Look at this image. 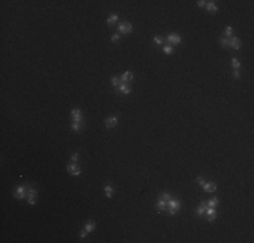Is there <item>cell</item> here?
I'll return each mask as SVG.
<instances>
[{"label": "cell", "instance_id": "obj_1", "mask_svg": "<svg viewBox=\"0 0 254 243\" xmlns=\"http://www.w3.org/2000/svg\"><path fill=\"white\" fill-rule=\"evenodd\" d=\"M181 208V201L176 199H170L168 201V207H166V212L170 215V216H174Z\"/></svg>", "mask_w": 254, "mask_h": 243}, {"label": "cell", "instance_id": "obj_2", "mask_svg": "<svg viewBox=\"0 0 254 243\" xmlns=\"http://www.w3.org/2000/svg\"><path fill=\"white\" fill-rule=\"evenodd\" d=\"M27 192H29L27 185H19V186H16V189L14 192V197L16 200H23L27 197Z\"/></svg>", "mask_w": 254, "mask_h": 243}, {"label": "cell", "instance_id": "obj_3", "mask_svg": "<svg viewBox=\"0 0 254 243\" xmlns=\"http://www.w3.org/2000/svg\"><path fill=\"white\" fill-rule=\"evenodd\" d=\"M118 30H119L120 35H126V34H131L133 32V24L130 22H120L118 24Z\"/></svg>", "mask_w": 254, "mask_h": 243}, {"label": "cell", "instance_id": "obj_4", "mask_svg": "<svg viewBox=\"0 0 254 243\" xmlns=\"http://www.w3.org/2000/svg\"><path fill=\"white\" fill-rule=\"evenodd\" d=\"M66 170H68V173H69V174H72V176H76V177L81 174V167H80L79 165L76 164V162H72V164L68 165Z\"/></svg>", "mask_w": 254, "mask_h": 243}, {"label": "cell", "instance_id": "obj_5", "mask_svg": "<svg viewBox=\"0 0 254 243\" xmlns=\"http://www.w3.org/2000/svg\"><path fill=\"white\" fill-rule=\"evenodd\" d=\"M165 39H166V42L169 45H180L181 41H183L181 37L178 35V34H176V32H170V34H168Z\"/></svg>", "mask_w": 254, "mask_h": 243}, {"label": "cell", "instance_id": "obj_6", "mask_svg": "<svg viewBox=\"0 0 254 243\" xmlns=\"http://www.w3.org/2000/svg\"><path fill=\"white\" fill-rule=\"evenodd\" d=\"M227 47H231L234 50H241V39L238 37H231V38H228Z\"/></svg>", "mask_w": 254, "mask_h": 243}, {"label": "cell", "instance_id": "obj_7", "mask_svg": "<svg viewBox=\"0 0 254 243\" xmlns=\"http://www.w3.org/2000/svg\"><path fill=\"white\" fill-rule=\"evenodd\" d=\"M37 195H38V190L35 188H30L29 192H27V201L30 205H34L37 203Z\"/></svg>", "mask_w": 254, "mask_h": 243}, {"label": "cell", "instance_id": "obj_8", "mask_svg": "<svg viewBox=\"0 0 254 243\" xmlns=\"http://www.w3.org/2000/svg\"><path fill=\"white\" fill-rule=\"evenodd\" d=\"M70 116H72V122H76V123H82V114H81V109L73 108L72 111H70Z\"/></svg>", "mask_w": 254, "mask_h": 243}, {"label": "cell", "instance_id": "obj_9", "mask_svg": "<svg viewBox=\"0 0 254 243\" xmlns=\"http://www.w3.org/2000/svg\"><path fill=\"white\" fill-rule=\"evenodd\" d=\"M116 92H119V93H122V95H130L131 93V87H130L127 82H122V84L116 88Z\"/></svg>", "mask_w": 254, "mask_h": 243}, {"label": "cell", "instance_id": "obj_10", "mask_svg": "<svg viewBox=\"0 0 254 243\" xmlns=\"http://www.w3.org/2000/svg\"><path fill=\"white\" fill-rule=\"evenodd\" d=\"M116 124H118V116L107 117V119L104 120V126L107 127V128H114V127H116Z\"/></svg>", "mask_w": 254, "mask_h": 243}, {"label": "cell", "instance_id": "obj_11", "mask_svg": "<svg viewBox=\"0 0 254 243\" xmlns=\"http://www.w3.org/2000/svg\"><path fill=\"white\" fill-rule=\"evenodd\" d=\"M203 190H205V192H208V193H212V192H215L216 190V184L214 181H210V182H204V184L202 185Z\"/></svg>", "mask_w": 254, "mask_h": 243}, {"label": "cell", "instance_id": "obj_12", "mask_svg": "<svg viewBox=\"0 0 254 243\" xmlns=\"http://www.w3.org/2000/svg\"><path fill=\"white\" fill-rule=\"evenodd\" d=\"M166 207H168V201H165V200H162V199L158 197L157 203H155V208H157V211L158 212H164V211H166Z\"/></svg>", "mask_w": 254, "mask_h": 243}, {"label": "cell", "instance_id": "obj_13", "mask_svg": "<svg viewBox=\"0 0 254 243\" xmlns=\"http://www.w3.org/2000/svg\"><path fill=\"white\" fill-rule=\"evenodd\" d=\"M205 215H207V220H208V222H214V220L216 219V209H215V208L207 207V209H205Z\"/></svg>", "mask_w": 254, "mask_h": 243}, {"label": "cell", "instance_id": "obj_14", "mask_svg": "<svg viewBox=\"0 0 254 243\" xmlns=\"http://www.w3.org/2000/svg\"><path fill=\"white\" fill-rule=\"evenodd\" d=\"M207 201H204V200H203L202 203H200V204H199V207L196 208V215H197V216H203V215L205 214V209H207Z\"/></svg>", "mask_w": 254, "mask_h": 243}, {"label": "cell", "instance_id": "obj_15", "mask_svg": "<svg viewBox=\"0 0 254 243\" xmlns=\"http://www.w3.org/2000/svg\"><path fill=\"white\" fill-rule=\"evenodd\" d=\"M133 77H134V74H133L131 72H124V73L120 76V81L122 82H130V81H133Z\"/></svg>", "mask_w": 254, "mask_h": 243}, {"label": "cell", "instance_id": "obj_16", "mask_svg": "<svg viewBox=\"0 0 254 243\" xmlns=\"http://www.w3.org/2000/svg\"><path fill=\"white\" fill-rule=\"evenodd\" d=\"M205 10H207L208 12H211V14H215V12L218 11V7H216L215 1H207V4H205Z\"/></svg>", "mask_w": 254, "mask_h": 243}, {"label": "cell", "instance_id": "obj_17", "mask_svg": "<svg viewBox=\"0 0 254 243\" xmlns=\"http://www.w3.org/2000/svg\"><path fill=\"white\" fill-rule=\"evenodd\" d=\"M162 51H164L165 54H168V56H172V54L174 53V49H173L172 45H169V43H164V46H162Z\"/></svg>", "mask_w": 254, "mask_h": 243}, {"label": "cell", "instance_id": "obj_18", "mask_svg": "<svg viewBox=\"0 0 254 243\" xmlns=\"http://www.w3.org/2000/svg\"><path fill=\"white\" fill-rule=\"evenodd\" d=\"M95 228H96V224H95V222H92V220H88L87 224H85V227H84V230L88 232V234L92 232Z\"/></svg>", "mask_w": 254, "mask_h": 243}, {"label": "cell", "instance_id": "obj_19", "mask_svg": "<svg viewBox=\"0 0 254 243\" xmlns=\"http://www.w3.org/2000/svg\"><path fill=\"white\" fill-rule=\"evenodd\" d=\"M104 193H105V196H107L108 199H112V193H114V189H112L111 184H107V185L104 186Z\"/></svg>", "mask_w": 254, "mask_h": 243}, {"label": "cell", "instance_id": "obj_20", "mask_svg": "<svg viewBox=\"0 0 254 243\" xmlns=\"http://www.w3.org/2000/svg\"><path fill=\"white\" fill-rule=\"evenodd\" d=\"M118 21H119V16H118L116 14L111 15V16L107 19V26H114V23H116Z\"/></svg>", "mask_w": 254, "mask_h": 243}, {"label": "cell", "instance_id": "obj_21", "mask_svg": "<svg viewBox=\"0 0 254 243\" xmlns=\"http://www.w3.org/2000/svg\"><path fill=\"white\" fill-rule=\"evenodd\" d=\"M111 82H112V85H114L115 88H118V87L122 84V81H120V77H118V76H112L111 77Z\"/></svg>", "mask_w": 254, "mask_h": 243}, {"label": "cell", "instance_id": "obj_22", "mask_svg": "<svg viewBox=\"0 0 254 243\" xmlns=\"http://www.w3.org/2000/svg\"><path fill=\"white\" fill-rule=\"evenodd\" d=\"M231 35H233V27L227 26L226 27V30L223 31V37H226V38H231Z\"/></svg>", "mask_w": 254, "mask_h": 243}, {"label": "cell", "instance_id": "obj_23", "mask_svg": "<svg viewBox=\"0 0 254 243\" xmlns=\"http://www.w3.org/2000/svg\"><path fill=\"white\" fill-rule=\"evenodd\" d=\"M153 41H154L155 45H158V46H164L165 39L161 38V37H158V35H154V37H153Z\"/></svg>", "mask_w": 254, "mask_h": 243}, {"label": "cell", "instance_id": "obj_24", "mask_svg": "<svg viewBox=\"0 0 254 243\" xmlns=\"http://www.w3.org/2000/svg\"><path fill=\"white\" fill-rule=\"evenodd\" d=\"M82 126H84L82 123H76V122H72V126H70V128L73 130V131H80V130L82 128Z\"/></svg>", "mask_w": 254, "mask_h": 243}, {"label": "cell", "instance_id": "obj_25", "mask_svg": "<svg viewBox=\"0 0 254 243\" xmlns=\"http://www.w3.org/2000/svg\"><path fill=\"white\" fill-rule=\"evenodd\" d=\"M231 65H233V69H234V70H239L241 62L238 61L237 58H233V59H231Z\"/></svg>", "mask_w": 254, "mask_h": 243}, {"label": "cell", "instance_id": "obj_26", "mask_svg": "<svg viewBox=\"0 0 254 243\" xmlns=\"http://www.w3.org/2000/svg\"><path fill=\"white\" fill-rule=\"evenodd\" d=\"M218 203H219V200H218V197H214V199H211L210 201H207V205L211 208H216V205H218Z\"/></svg>", "mask_w": 254, "mask_h": 243}, {"label": "cell", "instance_id": "obj_27", "mask_svg": "<svg viewBox=\"0 0 254 243\" xmlns=\"http://www.w3.org/2000/svg\"><path fill=\"white\" fill-rule=\"evenodd\" d=\"M158 197H160V199H162V200H165V201H169L170 197H172V196H170V195L168 193V192H162V193L158 195Z\"/></svg>", "mask_w": 254, "mask_h": 243}, {"label": "cell", "instance_id": "obj_28", "mask_svg": "<svg viewBox=\"0 0 254 243\" xmlns=\"http://www.w3.org/2000/svg\"><path fill=\"white\" fill-rule=\"evenodd\" d=\"M120 37H122V35H120L119 32H115L114 35H112V37H111V41H112V42H114V43H115V42H119V39H120Z\"/></svg>", "mask_w": 254, "mask_h": 243}, {"label": "cell", "instance_id": "obj_29", "mask_svg": "<svg viewBox=\"0 0 254 243\" xmlns=\"http://www.w3.org/2000/svg\"><path fill=\"white\" fill-rule=\"evenodd\" d=\"M196 181H197V184L200 185V186H202V185L205 182V181H204V178H203L202 176H197V177H196Z\"/></svg>", "mask_w": 254, "mask_h": 243}, {"label": "cell", "instance_id": "obj_30", "mask_svg": "<svg viewBox=\"0 0 254 243\" xmlns=\"http://www.w3.org/2000/svg\"><path fill=\"white\" fill-rule=\"evenodd\" d=\"M233 77H234L235 80H239V77H241L239 70H233Z\"/></svg>", "mask_w": 254, "mask_h": 243}, {"label": "cell", "instance_id": "obj_31", "mask_svg": "<svg viewBox=\"0 0 254 243\" xmlns=\"http://www.w3.org/2000/svg\"><path fill=\"white\" fill-rule=\"evenodd\" d=\"M70 159H72V162H77V159H79V154H77V153H73L72 157H70Z\"/></svg>", "mask_w": 254, "mask_h": 243}, {"label": "cell", "instance_id": "obj_32", "mask_svg": "<svg viewBox=\"0 0 254 243\" xmlns=\"http://www.w3.org/2000/svg\"><path fill=\"white\" fill-rule=\"evenodd\" d=\"M87 235H88V232L85 231L84 228H82V230H81V232H80V238H81V239H85V236H87Z\"/></svg>", "mask_w": 254, "mask_h": 243}, {"label": "cell", "instance_id": "obj_33", "mask_svg": "<svg viewBox=\"0 0 254 243\" xmlns=\"http://www.w3.org/2000/svg\"><path fill=\"white\" fill-rule=\"evenodd\" d=\"M205 4H207V1H205V0H199V1H197V6L199 7H205Z\"/></svg>", "mask_w": 254, "mask_h": 243}]
</instances>
